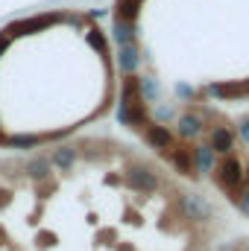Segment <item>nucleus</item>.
<instances>
[{"label": "nucleus", "instance_id": "12", "mask_svg": "<svg viewBox=\"0 0 249 251\" xmlns=\"http://www.w3.org/2000/svg\"><path fill=\"white\" fill-rule=\"evenodd\" d=\"M138 12H141L138 0H115V18H121V21H138Z\"/></svg>", "mask_w": 249, "mask_h": 251}, {"label": "nucleus", "instance_id": "3", "mask_svg": "<svg viewBox=\"0 0 249 251\" xmlns=\"http://www.w3.org/2000/svg\"><path fill=\"white\" fill-rule=\"evenodd\" d=\"M179 210H182V216L190 219V222H208L214 216V207L199 193H182L179 196Z\"/></svg>", "mask_w": 249, "mask_h": 251}, {"label": "nucleus", "instance_id": "1", "mask_svg": "<svg viewBox=\"0 0 249 251\" xmlns=\"http://www.w3.org/2000/svg\"><path fill=\"white\" fill-rule=\"evenodd\" d=\"M121 123L129 128H147V102L141 100V79L138 76H126L124 79V94H121Z\"/></svg>", "mask_w": 249, "mask_h": 251}, {"label": "nucleus", "instance_id": "4", "mask_svg": "<svg viewBox=\"0 0 249 251\" xmlns=\"http://www.w3.org/2000/svg\"><path fill=\"white\" fill-rule=\"evenodd\" d=\"M126 184L132 190H138V193H153V190L158 187V176H156V170L138 164V167H132L126 173Z\"/></svg>", "mask_w": 249, "mask_h": 251}, {"label": "nucleus", "instance_id": "8", "mask_svg": "<svg viewBox=\"0 0 249 251\" xmlns=\"http://www.w3.org/2000/svg\"><path fill=\"white\" fill-rule=\"evenodd\" d=\"M176 134H179L182 140H193L196 134H202V114H196V111L179 114V120H176Z\"/></svg>", "mask_w": 249, "mask_h": 251}, {"label": "nucleus", "instance_id": "17", "mask_svg": "<svg viewBox=\"0 0 249 251\" xmlns=\"http://www.w3.org/2000/svg\"><path fill=\"white\" fill-rule=\"evenodd\" d=\"M156 91H158V88H156V79L144 76V79H141V100H144V102H153Z\"/></svg>", "mask_w": 249, "mask_h": 251}, {"label": "nucleus", "instance_id": "6", "mask_svg": "<svg viewBox=\"0 0 249 251\" xmlns=\"http://www.w3.org/2000/svg\"><path fill=\"white\" fill-rule=\"evenodd\" d=\"M190 155H193V173H196V176L214 173V167H217V152H214L208 143H205V146H193Z\"/></svg>", "mask_w": 249, "mask_h": 251}, {"label": "nucleus", "instance_id": "13", "mask_svg": "<svg viewBox=\"0 0 249 251\" xmlns=\"http://www.w3.org/2000/svg\"><path fill=\"white\" fill-rule=\"evenodd\" d=\"M138 62H141V59H138L135 44H132V47H121V53H118V64H121V70H124L126 76L138 70Z\"/></svg>", "mask_w": 249, "mask_h": 251}, {"label": "nucleus", "instance_id": "22", "mask_svg": "<svg viewBox=\"0 0 249 251\" xmlns=\"http://www.w3.org/2000/svg\"><path fill=\"white\" fill-rule=\"evenodd\" d=\"M138 3H144V0H138Z\"/></svg>", "mask_w": 249, "mask_h": 251}, {"label": "nucleus", "instance_id": "10", "mask_svg": "<svg viewBox=\"0 0 249 251\" xmlns=\"http://www.w3.org/2000/svg\"><path fill=\"white\" fill-rule=\"evenodd\" d=\"M112 38H115L121 47H132V44H135V21H121V18H115V24H112Z\"/></svg>", "mask_w": 249, "mask_h": 251}, {"label": "nucleus", "instance_id": "16", "mask_svg": "<svg viewBox=\"0 0 249 251\" xmlns=\"http://www.w3.org/2000/svg\"><path fill=\"white\" fill-rule=\"evenodd\" d=\"M9 143H12L15 149H32V146L41 143V137H38V134H15Z\"/></svg>", "mask_w": 249, "mask_h": 251}, {"label": "nucleus", "instance_id": "19", "mask_svg": "<svg viewBox=\"0 0 249 251\" xmlns=\"http://www.w3.org/2000/svg\"><path fill=\"white\" fill-rule=\"evenodd\" d=\"M241 137H244V140H249V120L241 126Z\"/></svg>", "mask_w": 249, "mask_h": 251}, {"label": "nucleus", "instance_id": "18", "mask_svg": "<svg viewBox=\"0 0 249 251\" xmlns=\"http://www.w3.org/2000/svg\"><path fill=\"white\" fill-rule=\"evenodd\" d=\"M235 201H238V207H241V210H244V213L249 216V187H247V190H241Z\"/></svg>", "mask_w": 249, "mask_h": 251}, {"label": "nucleus", "instance_id": "2", "mask_svg": "<svg viewBox=\"0 0 249 251\" xmlns=\"http://www.w3.org/2000/svg\"><path fill=\"white\" fill-rule=\"evenodd\" d=\"M244 164L235 158V155H223V161H217V167H214V176H217V184L226 190L232 199H238V193L241 187L247 184V176H244Z\"/></svg>", "mask_w": 249, "mask_h": 251}, {"label": "nucleus", "instance_id": "21", "mask_svg": "<svg viewBox=\"0 0 249 251\" xmlns=\"http://www.w3.org/2000/svg\"><path fill=\"white\" fill-rule=\"evenodd\" d=\"M244 176H247V184H249V167H247V170H244Z\"/></svg>", "mask_w": 249, "mask_h": 251}, {"label": "nucleus", "instance_id": "7", "mask_svg": "<svg viewBox=\"0 0 249 251\" xmlns=\"http://www.w3.org/2000/svg\"><path fill=\"white\" fill-rule=\"evenodd\" d=\"M208 146L217 155H232V149H235V131L229 126H214V131L208 137Z\"/></svg>", "mask_w": 249, "mask_h": 251}, {"label": "nucleus", "instance_id": "9", "mask_svg": "<svg viewBox=\"0 0 249 251\" xmlns=\"http://www.w3.org/2000/svg\"><path fill=\"white\" fill-rule=\"evenodd\" d=\"M164 155L170 158V164L176 167L179 176H196V173H193V155H190L187 146H170Z\"/></svg>", "mask_w": 249, "mask_h": 251}, {"label": "nucleus", "instance_id": "15", "mask_svg": "<svg viewBox=\"0 0 249 251\" xmlns=\"http://www.w3.org/2000/svg\"><path fill=\"white\" fill-rule=\"evenodd\" d=\"M85 38H88V44L97 50V53H106V47H109V41H106V35L97 29V26H91L88 32H85Z\"/></svg>", "mask_w": 249, "mask_h": 251}, {"label": "nucleus", "instance_id": "20", "mask_svg": "<svg viewBox=\"0 0 249 251\" xmlns=\"http://www.w3.org/2000/svg\"><path fill=\"white\" fill-rule=\"evenodd\" d=\"M6 47H9V35H0V53H3Z\"/></svg>", "mask_w": 249, "mask_h": 251}, {"label": "nucleus", "instance_id": "5", "mask_svg": "<svg viewBox=\"0 0 249 251\" xmlns=\"http://www.w3.org/2000/svg\"><path fill=\"white\" fill-rule=\"evenodd\" d=\"M144 137H147V143H150L153 149H158V152H167L170 146H176V131H170L167 126L150 123L144 128Z\"/></svg>", "mask_w": 249, "mask_h": 251}, {"label": "nucleus", "instance_id": "14", "mask_svg": "<svg viewBox=\"0 0 249 251\" xmlns=\"http://www.w3.org/2000/svg\"><path fill=\"white\" fill-rule=\"evenodd\" d=\"M27 173H30L32 178H47V176H50V161H47V158H32V161L27 164Z\"/></svg>", "mask_w": 249, "mask_h": 251}, {"label": "nucleus", "instance_id": "11", "mask_svg": "<svg viewBox=\"0 0 249 251\" xmlns=\"http://www.w3.org/2000/svg\"><path fill=\"white\" fill-rule=\"evenodd\" d=\"M50 164H53L56 170H62V173H70L73 164H76V149H73V146H59V149L50 155Z\"/></svg>", "mask_w": 249, "mask_h": 251}]
</instances>
